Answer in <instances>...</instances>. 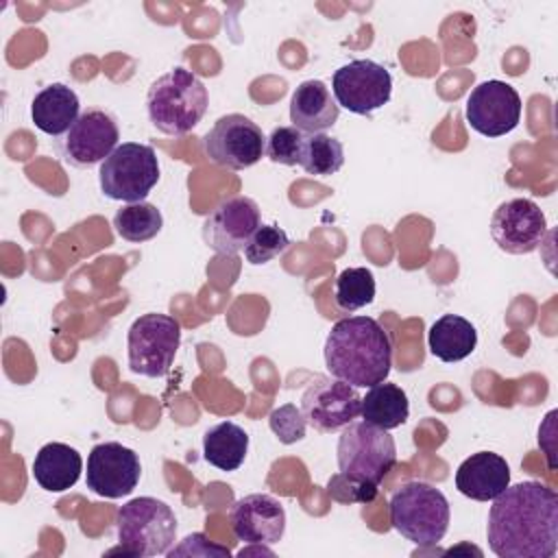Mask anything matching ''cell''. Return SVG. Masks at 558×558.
Returning a JSON list of instances; mask_svg holds the SVG:
<instances>
[{"instance_id": "cell-1", "label": "cell", "mask_w": 558, "mask_h": 558, "mask_svg": "<svg viewBox=\"0 0 558 558\" xmlns=\"http://www.w3.org/2000/svg\"><path fill=\"white\" fill-rule=\"evenodd\" d=\"M501 558H551L558 549V495L541 482L506 486L493 499L486 527Z\"/></svg>"}, {"instance_id": "cell-2", "label": "cell", "mask_w": 558, "mask_h": 558, "mask_svg": "<svg viewBox=\"0 0 558 558\" xmlns=\"http://www.w3.org/2000/svg\"><path fill=\"white\" fill-rule=\"evenodd\" d=\"M338 469L329 480V495L338 501L371 504L377 486L397 462V445L388 429L366 421H351L338 438Z\"/></svg>"}, {"instance_id": "cell-3", "label": "cell", "mask_w": 558, "mask_h": 558, "mask_svg": "<svg viewBox=\"0 0 558 558\" xmlns=\"http://www.w3.org/2000/svg\"><path fill=\"white\" fill-rule=\"evenodd\" d=\"M325 366L355 388H371L390 375L392 344L384 327L371 316L340 318L325 340Z\"/></svg>"}, {"instance_id": "cell-4", "label": "cell", "mask_w": 558, "mask_h": 558, "mask_svg": "<svg viewBox=\"0 0 558 558\" xmlns=\"http://www.w3.org/2000/svg\"><path fill=\"white\" fill-rule=\"evenodd\" d=\"M209 94L203 81L185 68L161 74L146 94L150 122L166 135H185L205 116Z\"/></svg>"}, {"instance_id": "cell-5", "label": "cell", "mask_w": 558, "mask_h": 558, "mask_svg": "<svg viewBox=\"0 0 558 558\" xmlns=\"http://www.w3.org/2000/svg\"><path fill=\"white\" fill-rule=\"evenodd\" d=\"M449 517L447 497L427 482H405L390 497L392 527L418 547L438 545L447 534Z\"/></svg>"}, {"instance_id": "cell-6", "label": "cell", "mask_w": 558, "mask_h": 558, "mask_svg": "<svg viewBox=\"0 0 558 558\" xmlns=\"http://www.w3.org/2000/svg\"><path fill=\"white\" fill-rule=\"evenodd\" d=\"M118 541L124 554H168L177 541V517L172 508L155 497H135L118 508Z\"/></svg>"}, {"instance_id": "cell-7", "label": "cell", "mask_w": 558, "mask_h": 558, "mask_svg": "<svg viewBox=\"0 0 558 558\" xmlns=\"http://www.w3.org/2000/svg\"><path fill=\"white\" fill-rule=\"evenodd\" d=\"M100 190L111 201L142 203L159 181V159L153 146L124 142L100 163Z\"/></svg>"}, {"instance_id": "cell-8", "label": "cell", "mask_w": 558, "mask_h": 558, "mask_svg": "<svg viewBox=\"0 0 558 558\" xmlns=\"http://www.w3.org/2000/svg\"><path fill=\"white\" fill-rule=\"evenodd\" d=\"M181 344V325L168 314H144L133 320L126 338L129 366L144 377L168 375Z\"/></svg>"}, {"instance_id": "cell-9", "label": "cell", "mask_w": 558, "mask_h": 558, "mask_svg": "<svg viewBox=\"0 0 558 558\" xmlns=\"http://www.w3.org/2000/svg\"><path fill=\"white\" fill-rule=\"evenodd\" d=\"M203 148L216 166L244 170L266 155V137L251 118L242 113H227L207 131Z\"/></svg>"}, {"instance_id": "cell-10", "label": "cell", "mask_w": 558, "mask_h": 558, "mask_svg": "<svg viewBox=\"0 0 558 558\" xmlns=\"http://www.w3.org/2000/svg\"><path fill=\"white\" fill-rule=\"evenodd\" d=\"M331 94L338 107L357 116H368L390 100L392 76L377 61L355 59L333 72Z\"/></svg>"}, {"instance_id": "cell-11", "label": "cell", "mask_w": 558, "mask_h": 558, "mask_svg": "<svg viewBox=\"0 0 558 558\" xmlns=\"http://www.w3.org/2000/svg\"><path fill=\"white\" fill-rule=\"evenodd\" d=\"M362 397L338 377H316L301 395V412L316 432H336L360 416Z\"/></svg>"}, {"instance_id": "cell-12", "label": "cell", "mask_w": 558, "mask_h": 558, "mask_svg": "<svg viewBox=\"0 0 558 558\" xmlns=\"http://www.w3.org/2000/svg\"><path fill=\"white\" fill-rule=\"evenodd\" d=\"M466 120L480 135L501 137L521 120V96L510 83L488 78L469 94Z\"/></svg>"}, {"instance_id": "cell-13", "label": "cell", "mask_w": 558, "mask_h": 558, "mask_svg": "<svg viewBox=\"0 0 558 558\" xmlns=\"http://www.w3.org/2000/svg\"><path fill=\"white\" fill-rule=\"evenodd\" d=\"M142 475L140 456L122 442L94 445L87 456V488L100 497L131 495Z\"/></svg>"}, {"instance_id": "cell-14", "label": "cell", "mask_w": 558, "mask_h": 558, "mask_svg": "<svg viewBox=\"0 0 558 558\" xmlns=\"http://www.w3.org/2000/svg\"><path fill=\"white\" fill-rule=\"evenodd\" d=\"M259 225V207L253 198L229 196L205 218L203 240L220 255H235L244 251Z\"/></svg>"}, {"instance_id": "cell-15", "label": "cell", "mask_w": 558, "mask_h": 558, "mask_svg": "<svg viewBox=\"0 0 558 558\" xmlns=\"http://www.w3.org/2000/svg\"><path fill=\"white\" fill-rule=\"evenodd\" d=\"M547 231L543 209L530 198L504 201L490 218L495 244L512 255H525L538 248Z\"/></svg>"}, {"instance_id": "cell-16", "label": "cell", "mask_w": 558, "mask_h": 558, "mask_svg": "<svg viewBox=\"0 0 558 558\" xmlns=\"http://www.w3.org/2000/svg\"><path fill=\"white\" fill-rule=\"evenodd\" d=\"M120 131L113 120L102 109H85L63 140V157L68 163L87 168L102 163L118 148Z\"/></svg>"}, {"instance_id": "cell-17", "label": "cell", "mask_w": 558, "mask_h": 558, "mask_svg": "<svg viewBox=\"0 0 558 558\" xmlns=\"http://www.w3.org/2000/svg\"><path fill=\"white\" fill-rule=\"evenodd\" d=\"M229 521L235 538L248 545H275L286 532V510L279 499L266 493H253L238 499Z\"/></svg>"}, {"instance_id": "cell-18", "label": "cell", "mask_w": 558, "mask_h": 558, "mask_svg": "<svg viewBox=\"0 0 558 558\" xmlns=\"http://www.w3.org/2000/svg\"><path fill=\"white\" fill-rule=\"evenodd\" d=\"M510 484L508 462L493 451L469 456L456 471V488L475 501H493Z\"/></svg>"}, {"instance_id": "cell-19", "label": "cell", "mask_w": 558, "mask_h": 558, "mask_svg": "<svg viewBox=\"0 0 558 558\" xmlns=\"http://www.w3.org/2000/svg\"><path fill=\"white\" fill-rule=\"evenodd\" d=\"M340 116V107L331 94V89L318 81L310 78L296 85L290 98V122L301 133H323L331 129Z\"/></svg>"}, {"instance_id": "cell-20", "label": "cell", "mask_w": 558, "mask_h": 558, "mask_svg": "<svg viewBox=\"0 0 558 558\" xmlns=\"http://www.w3.org/2000/svg\"><path fill=\"white\" fill-rule=\"evenodd\" d=\"M81 102L72 87L65 83H50L31 102V118L46 135H63L81 116Z\"/></svg>"}, {"instance_id": "cell-21", "label": "cell", "mask_w": 558, "mask_h": 558, "mask_svg": "<svg viewBox=\"0 0 558 558\" xmlns=\"http://www.w3.org/2000/svg\"><path fill=\"white\" fill-rule=\"evenodd\" d=\"M83 471L81 453L65 442H46L33 460V477L48 493L72 488Z\"/></svg>"}, {"instance_id": "cell-22", "label": "cell", "mask_w": 558, "mask_h": 558, "mask_svg": "<svg viewBox=\"0 0 558 558\" xmlns=\"http://www.w3.org/2000/svg\"><path fill=\"white\" fill-rule=\"evenodd\" d=\"M429 351L442 362H460L477 347V331L464 316L442 314L436 318L427 333Z\"/></svg>"}, {"instance_id": "cell-23", "label": "cell", "mask_w": 558, "mask_h": 558, "mask_svg": "<svg viewBox=\"0 0 558 558\" xmlns=\"http://www.w3.org/2000/svg\"><path fill=\"white\" fill-rule=\"evenodd\" d=\"M248 451V434L231 421H222L209 427L203 436V458L220 469L235 471L242 466Z\"/></svg>"}, {"instance_id": "cell-24", "label": "cell", "mask_w": 558, "mask_h": 558, "mask_svg": "<svg viewBox=\"0 0 558 558\" xmlns=\"http://www.w3.org/2000/svg\"><path fill=\"white\" fill-rule=\"evenodd\" d=\"M360 414L366 423H373L381 429H395L403 425L410 416L408 395L397 384H388V381L375 384L371 386L366 397H362Z\"/></svg>"}, {"instance_id": "cell-25", "label": "cell", "mask_w": 558, "mask_h": 558, "mask_svg": "<svg viewBox=\"0 0 558 558\" xmlns=\"http://www.w3.org/2000/svg\"><path fill=\"white\" fill-rule=\"evenodd\" d=\"M163 227L161 211L153 203H126L113 216L116 233L126 242H146Z\"/></svg>"}, {"instance_id": "cell-26", "label": "cell", "mask_w": 558, "mask_h": 558, "mask_svg": "<svg viewBox=\"0 0 558 558\" xmlns=\"http://www.w3.org/2000/svg\"><path fill=\"white\" fill-rule=\"evenodd\" d=\"M344 163V146L338 137L327 133H312L305 135L303 155L299 166L314 177H329L336 174Z\"/></svg>"}, {"instance_id": "cell-27", "label": "cell", "mask_w": 558, "mask_h": 558, "mask_svg": "<svg viewBox=\"0 0 558 558\" xmlns=\"http://www.w3.org/2000/svg\"><path fill=\"white\" fill-rule=\"evenodd\" d=\"M375 299V277L368 268H344L333 283V301L342 312H355Z\"/></svg>"}, {"instance_id": "cell-28", "label": "cell", "mask_w": 558, "mask_h": 558, "mask_svg": "<svg viewBox=\"0 0 558 558\" xmlns=\"http://www.w3.org/2000/svg\"><path fill=\"white\" fill-rule=\"evenodd\" d=\"M288 246H290V238L281 227L259 225L255 229V233L251 235L248 244L244 246V255H246L248 264L259 266V264H266V262L275 259L277 255H281Z\"/></svg>"}, {"instance_id": "cell-29", "label": "cell", "mask_w": 558, "mask_h": 558, "mask_svg": "<svg viewBox=\"0 0 558 558\" xmlns=\"http://www.w3.org/2000/svg\"><path fill=\"white\" fill-rule=\"evenodd\" d=\"M305 135L296 126H277L270 137H266V157L272 163L296 166L303 155Z\"/></svg>"}, {"instance_id": "cell-30", "label": "cell", "mask_w": 558, "mask_h": 558, "mask_svg": "<svg viewBox=\"0 0 558 558\" xmlns=\"http://www.w3.org/2000/svg\"><path fill=\"white\" fill-rule=\"evenodd\" d=\"M268 425L272 429V434L283 442V445H292L296 440H301L305 436V416L301 412V408H296L294 403H283L279 408H275L268 416Z\"/></svg>"}]
</instances>
